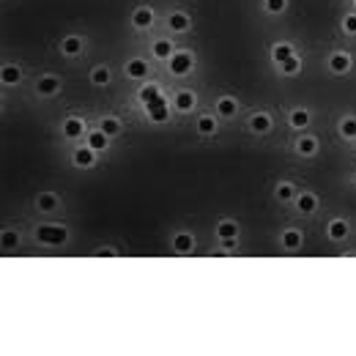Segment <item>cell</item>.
Wrapping results in <instances>:
<instances>
[{
    "label": "cell",
    "mask_w": 356,
    "mask_h": 356,
    "mask_svg": "<svg viewBox=\"0 0 356 356\" xmlns=\"http://www.w3.org/2000/svg\"><path fill=\"white\" fill-rule=\"evenodd\" d=\"M189 69H192V55L189 52H173L170 72L173 74H189Z\"/></svg>",
    "instance_id": "3"
},
{
    "label": "cell",
    "mask_w": 356,
    "mask_h": 356,
    "mask_svg": "<svg viewBox=\"0 0 356 356\" xmlns=\"http://www.w3.org/2000/svg\"><path fill=\"white\" fill-rule=\"evenodd\" d=\"M145 110H148V118H151V121H156V124L167 121V115H170V110H167L165 96H159V99H154L151 104H145Z\"/></svg>",
    "instance_id": "2"
},
{
    "label": "cell",
    "mask_w": 356,
    "mask_h": 356,
    "mask_svg": "<svg viewBox=\"0 0 356 356\" xmlns=\"http://www.w3.org/2000/svg\"><path fill=\"white\" fill-rule=\"evenodd\" d=\"M296 206H299V211H301V214H312L315 208H318V197H312V195H301L299 200H296Z\"/></svg>",
    "instance_id": "18"
},
{
    "label": "cell",
    "mask_w": 356,
    "mask_h": 356,
    "mask_svg": "<svg viewBox=\"0 0 356 356\" xmlns=\"http://www.w3.org/2000/svg\"><path fill=\"white\" fill-rule=\"evenodd\" d=\"M107 143H110V134H104L102 129L91 132V137H88V145H91L93 151H104V148H107Z\"/></svg>",
    "instance_id": "12"
},
{
    "label": "cell",
    "mask_w": 356,
    "mask_h": 356,
    "mask_svg": "<svg viewBox=\"0 0 356 356\" xmlns=\"http://www.w3.org/2000/svg\"><path fill=\"white\" fill-rule=\"evenodd\" d=\"M279 66H282V72H285V74H296V72L301 69V63H299V58H296V55H290L288 61L279 63Z\"/></svg>",
    "instance_id": "30"
},
{
    "label": "cell",
    "mask_w": 356,
    "mask_h": 356,
    "mask_svg": "<svg viewBox=\"0 0 356 356\" xmlns=\"http://www.w3.org/2000/svg\"><path fill=\"white\" fill-rule=\"evenodd\" d=\"M285 6H288V0H266V9L271 11V14H279V11H285Z\"/></svg>",
    "instance_id": "33"
},
{
    "label": "cell",
    "mask_w": 356,
    "mask_h": 356,
    "mask_svg": "<svg viewBox=\"0 0 356 356\" xmlns=\"http://www.w3.org/2000/svg\"><path fill=\"white\" fill-rule=\"evenodd\" d=\"M80 50H83V39L69 36L66 42H63V52H66V55H80Z\"/></svg>",
    "instance_id": "26"
},
{
    "label": "cell",
    "mask_w": 356,
    "mask_h": 356,
    "mask_svg": "<svg viewBox=\"0 0 356 356\" xmlns=\"http://www.w3.org/2000/svg\"><path fill=\"white\" fill-rule=\"evenodd\" d=\"M99 129H102L104 134H110V137H113V134H118V132H121V121H118V118H104L102 124H99Z\"/></svg>",
    "instance_id": "27"
},
{
    "label": "cell",
    "mask_w": 356,
    "mask_h": 356,
    "mask_svg": "<svg viewBox=\"0 0 356 356\" xmlns=\"http://www.w3.org/2000/svg\"><path fill=\"white\" fill-rule=\"evenodd\" d=\"M36 88H39V93H42V96H52V93H58L61 83H58V77H42Z\"/></svg>",
    "instance_id": "10"
},
{
    "label": "cell",
    "mask_w": 356,
    "mask_h": 356,
    "mask_svg": "<svg viewBox=\"0 0 356 356\" xmlns=\"http://www.w3.org/2000/svg\"><path fill=\"white\" fill-rule=\"evenodd\" d=\"M63 134H66V137H80V134H83V121L69 118L66 124H63Z\"/></svg>",
    "instance_id": "19"
},
{
    "label": "cell",
    "mask_w": 356,
    "mask_h": 356,
    "mask_svg": "<svg viewBox=\"0 0 356 356\" xmlns=\"http://www.w3.org/2000/svg\"><path fill=\"white\" fill-rule=\"evenodd\" d=\"M329 66H331V72H337V74H345L348 69H351V58H348L345 52H334V55L329 58Z\"/></svg>",
    "instance_id": "4"
},
{
    "label": "cell",
    "mask_w": 356,
    "mask_h": 356,
    "mask_svg": "<svg viewBox=\"0 0 356 356\" xmlns=\"http://www.w3.org/2000/svg\"><path fill=\"white\" fill-rule=\"evenodd\" d=\"M110 77H113V74H110V69H107V66H96V69H93V74H91L93 85H107V83H110Z\"/></svg>",
    "instance_id": "21"
},
{
    "label": "cell",
    "mask_w": 356,
    "mask_h": 356,
    "mask_svg": "<svg viewBox=\"0 0 356 356\" xmlns=\"http://www.w3.org/2000/svg\"><path fill=\"white\" fill-rule=\"evenodd\" d=\"M217 110H219V115L230 118V115H236V102H233V99H219V102H217Z\"/></svg>",
    "instance_id": "28"
},
{
    "label": "cell",
    "mask_w": 356,
    "mask_h": 356,
    "mask_svg": "<svg viewBox=\"0 0 356 356\" xmlns=\"http://www.w3.org/2000/svg\"><path fill=\"white\" fill-rule=\"evenodd\" d=\"M290 195H293L290 184H279V186H277V197H279V200H290Z\"/></svg>",
    "instance_id": "35"
},
{
    "label": "cell",
    "mask_w": 356,
    "mask_h": 356,
    "mask_svg": "<svg viewBox=\"0 0 356 356\" xmlns=\"http://www.w3.org/2000/svg\"><path fill=\"white\" fill-rule=\"evenodd\" d=\"M132 22H134L137 28H148L151 22H154V11H151V9H137V11L132 14Z\"/></svg>",
    "instance_id": "14"
},
{
    "label": "cell",
    "mask_w": 356,
    "mask_h": 356,
    "mask_svg": "<svg viewBox=\"0 0 356 356\" xmlns=\"http://www.w3.org/2000/svg\"><path fill=\"white\" fill-rule=\"evenodd\" d=\"M217 236L222 238V241H236V236H238V225H236V222H230V219H225V222H219V225H217Z\"/></svg>",
    "instance_id": "5"
},
{
    "label": "cell",
    "mask_w": 356,
    "mask_h": 356,
    "mask_svg": "<svg viewBox=\"0 0 356 356\" xmlns=\"http://www.w3.org/2000/svg\"><path fill=\"white\" fill-rule=\"evenodd\" d=\"M17 241H20V236H17L14 230H6V233H3V247H6V249L17 247Z\"/></svg>",
    "instance_id": "34"
},
{
    "label": "cell",
    "mask_w": 356,
    "mask_h": 356,
    "mask_svg": "<svg viewBox=\"0 0 356 356\" xmlns=\"http://www.w3.org/2000/svg\"><path fill=\"white\" fill-rule=\"evenodd\" d=\"M315 151H318V140H315V137H301V140H299V154L312 156Z\"/></svg>",
    "instance_id": "25"
},
{
    "label": "cell",
    "mask_w": 356,
    "mask_h": 356,
    "mask_svg": "<svg viewBox=\"0 0 356 356\" xmlns=\"http://www.w3.org/2000/svg\"><path fill=\"white\" fill-rule=\"evenodd\" d=\"M329 236L334 238V241H342V238L348 236V222L345 219H334V222L329 225Z\"/></svg>",
    "instance_id": "15"
},
{
    "label": "cell",
    "mask_w": 356,
    "mask_h": 356,
    "mask_svg": "<svg viewBox=\"0 0 356 356\" xmlns=\"http://www.w3.org/2000/svg\"><path fill=\"white\" fill-rule=\"evenodd\" d=\"M282 244H285L288 249H299L301 233H299V230H285V233H282Z\"/></svg>",
    "instance_id": "24"
},
{
    "label": "cell",
    "mask_w": 356,
    "mask_h": 356,
    "mask_svg": "<svg viewBox=\"0 0 356 356\" xmlns=\"http://www.w3.org/2000/svg\"><path fill=\"white\" fill-rule=\"evenodd\" d=\"M340 132H342V137H356V118H345V121H342Z\"/></svg>",
    "instance_id": "32"
},
{
    "label": "cell",
    "mask_w": 356,
    "mask_h": 356,
    "mask_svg": "<svg viewBox=\"0 0 356 356\" xmlns=\"http://www.w3.org/2000/svg\"><path fill=\"white\" fill-rule=\"evenodd\" d=\"M93 159H96V151H93L91 145H88V148H77V151H74V165H77V167H91Z\"/></svg>",
    "instance_id": "7"
},
{
    "label": "cell",
    "mask_w": 356,
    "mask_h": 356,
    "mask_svg": "<svg viewBox=\"0 0 356 356\" xmlns=\"http://www.w3.org/2000/svg\"><path fill=\"white\" fill-rule=\"evenodd\" d=\"M249 129H252L255 134H266V132H271V118L263 113H258V115H252V121H249Z\"/></svg>",
    "instance_id": "8"
},
{
    "label": "cell",
    "mask_w": 356,
    "mask_h": 356,
    "mask_svg": "<svg viewBox=\"0 0 356 356\" xmlns=\"http://www.w3.org/2000/svg\"><path fill=\"white\" fill-rule=\"evenodd\" d=\"M192 247H195V238H192L189 233H178L176 241H173V249H176V252H181V255H186Z\"/></svg>",
    "instance_id": "9"
},
{
    "label": "cell",
    "mask_w": 356,
    "mask_h": 356,
    "mask_svg": "<svg viewBox=\"0 0 356 356\" xmlns=\"http://www.w3.org/2000/svg\"><path fill=\"white\" fill-rule=\"evenodd\" d=\"M293 55V47H290L288 42H279V44H274V50H271V58L277 63H285L288 58Z\"/></svg>",
    "instance_id": "11"
},
{
    "label": "cell",
    "mask_w": 356,
    "mask_h": 356,
    "mask_svg": "<svg viewBox=\"0 0 356 356\" xmlns=\"http://www.w3.org/2000/svg\"><path fill=\"white\" fill-rule=\"evenodd\" d=\"M290 126H293V129L310 126V110H293V113H290Z\"/></svg>",
    "instance_id": "13"
},
{
    "label": "cell",
    "mask_w": 356,
    "mask_h": 356,
    "mask_svg": "<svg viewBox=\"0 0 356 356\" xmlns=\"http://www.w3.org/2000/svg\"><path fill=\"white\" fill-rule=\"evenodd\" d=\"M126 74H129V77H145V74H148V63L145 61H140V58H134V61L129 63V66H126Z\"/></svg>",
    "instance_id": "16"
},
{
    "label": "cell",
    "mask_w": 356,
    "mask_h": 356,
    "mask_svg": "<svg viewBox=\"0 0 356 356\" xmlns=\"http://www.w3.org/2000/svg\"><path fill=\"white\" fill-rule=\"evenodd\" d=\"M96 255H99V258H113V255H115V249L104 247V249H96Z\"/></svg>",
    "instance_id": "37"
},
{
    "label": "cell",
    "mask_w": 356,
    "mask_h": 356,
    "mask_svg": "<svg viewBox=\"0 0 356 356\" xmlns=\"http://www.w3.org/2000/svg\"><path fill=\"white\" fill-rule=\"evenodd\" d=\"M55 206H58V197H55V195H50V192L39 197V208H42V211H52Z\"/></svg>",
    "instance_id": "29"
},
{
    "label": "cell",
    "mask_w": 356,
    "mask_h": 356,
    "mask_svg": "<svg viewBox=\"0 0 356 356\" xmlns=\"http://www.w3.org/2000/svg\"><path fill=\"white\" fill-rule=\"evenodd\" d=\"M173 52H176V50H173V44H170V42H165V39L154 44V55L159 58V61H170Z\"/></svg>",
    "instance_id": "17"
},
{
    "label": "cell",
    "mask_w": 356,
    "mask_h": 356,
    "mask_svg": "<svg viewBox=\"0 0 356 356\" xmlns=\"http://www.w3.org/2000/svg\"><path fill=\"white\" fill-rule=\"evenodd\" d=\"M176 104H178V110H184V113H189V110L195 107V96H192L189 91H181L178 96H176Z\"/></svg>",
    "instance_id": "23"
},
{
    "label": "cell",
    "mask_w": 356,
    "mask_h": 356,
    "mask_svg": "<svg viewBox=\"0 0 356 356\" xmlns=\"http://www.w3.org/2000/svg\"><path fill=\"white\" fill-rule=\"evenodd\" d=\"M0 80H3V85H17L22 80V69L9 63V66H3V72H0Z\"/></svg>",
    "instance_id": "6"
},
{
    "label": "cell",
    "mask_w": 356,
    "mask_h": 356,
    "mask_svg": "<svg viewBox=\"0 0 356 356\" xmlns=\"http://www.w3.org/2000/svg\"><path fill=\"white\" fill-rule=\"evenodd\" d=\"M197 129H200L203 134H211L214 129H217V121H214V118H208V115H203V118L197 121Z\"/></svg>",
    "instance_id": "31"
},
{
    "label": "cell",
    "mask_w": 356,
    "mask_h": 356,
    "mask_svg": "<svg viewBox=\"0 0 356 356\" xmlns=\"http://www.w3.org/2000/svg\"><path fill=\"white\" fill-rule=\"evenodd\" d=\"M159 96H162L159 85H145V88L140 91V102H143V104H151L154 99H159Z\"/></svg>",
    "instance_id": "22"
},
{
    "label": "cell",
    "mask_w": 356,
    "mask_h": 356,
    "mask_svg": "<svg viewBox=\"0 0 356 356\" xmlns=\"http://www.w3.org/2000/svg\"><path fill=\"white\" fill-rule=\"evenodd\" d=\"M36 238L42 244H52V247H58V244H63L69 238V230L63 225H42L36 230Z\"/></svg>",
    "instance_id": "1"
},
{
    "label": "cell",
    "mask_w": 356,
    "mask_h": 356,
    "mask_svg": "<svg viewBox=\"0 0 356 356\" xmlns=\"http://www.w3.org/2000/svg\"><path fill=\"white\" fill-rule=\"evenodd\" d=\"M167 25H170L173 31H186V28H189V17H186V14H181V11H176V14H170Z\"/></svg>",
    "instance_id": "20"
},
{
    "label": "cell",
    "mask_w": 356,
    "mask_h": 356,
    "mask_svg": "<svg viewBox=\"0 0 356 356\" xmlns=\"http://www.w3.org/2000/svg\"><path fill=\"white\" fill-rule=\"evenodd\" d=\"M342 28H345V33H356V14H348L342 20Z\"/></svg>",
    "instance_id": "36"
}]
</instances>
